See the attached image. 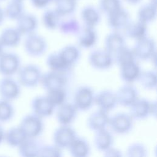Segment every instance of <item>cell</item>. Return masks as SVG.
Masks as SVG:
<instances>
[{
  "label": "cell",
  "instance_id": "obj_1",
  "mask_svg": "<svg viewBox=\"0 0 157 157\" xmlns=\"http://www.w3.org/2000/svg\"><path fill=\"white\" fill-rule=\"evenodd\" d=\"M17 74L18 82L21 86L33 88L40 84L42 72L37 65L28 64L23 66H21Z\"/></svg>",
  "mask_w": 157,
  "mask_h": 157
},
{
  "label": "cell",
  "instance_id": "obj_2",
  "mask_svg": "<svg viewBox=\"0 0 157 157\" xmlns=\"http://www.w3.org/2000/svg\"><path fill=\"white\" fill-rule=\"evenodd\" d=\"M23 48L28 55L31 57H40L47 52L48 44L43 36L34 33L26 36Z\"/></svg>",
  "mask_w": 157,
  "mask_h": 157
},
{
  "label": "cell",
  "instance_id": "obj_3",
  "mask_svg": "<svg viewBox=\"0 0 157 157\" xmlns=\"http://www.w3.org/2000/svg\"><path fill=\"white\" fill-rule=\"evenodd\" d=\"M134 120L128 113L119 112L109 117L108 126L111 132L118 135L128 134L133 128Z\"/></svg>",
  "mask_w": 157,
  "mask_h": 157
},
{
  "label": "cell",
  "instance_id": "obj_4",
  "mask_svg": "<svg viewBox=\"0 0 157 157\" xmlns=\"http://www.w3.org/2000/svg\"><path fill=\"white\" fill-rule=\"evenodd\" d=\"M19 126L27 138H37L42 134L44 128L42 118L33 113L24 116Z\"/></svg>",
  "mask_w": 157,
  "mask_h": 157
},
{
  "label": "cell",
  "instance_id": "obj_5",
  "mask_svg": "<svg viewBox=\"0 0 157 157\" xmlns=\"http://www.w3.org/2000/svg\"><path fill=\"white\" fill-rule=\"evenodd\" d=\"M94 92L91 87L80 86L74 93L72 103L78 111H87L94 104Z\"/></svg>",
  "mask_w": 157,
  "mask_h": 157
},
{
  "label": "cell",
  "instance_id": "obj_6",
  "mask_svg": "<svg viewBox=\"0 0 157 157\" xmlns=\"http://www.w3.org/2000/svg\"><path fill=\"white\" fill-rule=\"evenodd\" d=\"M132 50L137 60H151L156 56L155 41L153 39L147 36L136 40Z\"/></svg>",
  "mask_w": 157,
  "mask_h": 157
},
{
  "label": "cell",
  "instance_id": "obj_7",
  "mask_svg": "<svg viewBox=\"0 0 157 157\" xmlns=\"http://www.w3.org/2000/svg\"><path fill=\"white\" fill-rule=\"evenodd\" d=\"M21 67V59L14 52H3L0 55V74L3 77H12Z\"/></svg>",
  "mask_w": 157,
  "mask_h": 157
},
{
  "label": "cell",
  "instance_id": "obj_8",
  "mask_svg": "<svg viewBox=\"0 0 157 157\" xmlns=\"http://www.w3.org/2000/svg\"><path fill=\"white\" fill-rule=\"evenodd\" d=\"M90 65L94 69L104 71L110 69L114 63L113 55L105 49L91 51L88 57Z\"/></svg>",
  "mask_w": 157,
  "mask_h": 157
},
{
  "label": "cell",
  "instance_id": "obj_9",
  "mask_svg": "<svg viewBox=\"0 0 157 157\" xmlns=\"http://www.w3.org/2000/svg\"><path fill=\"white\" fill-rule=\"evenodd\" d=\"M67 82V74L54 71L42 73L40 84L46 91L64 88Z\"/></svg>",
  "mask_w": 157,
  "mask_h": 157
},
{
  "label": "cell",
  "instance_id": "obj_10",
  "mask_svg": "<svg viewBox=\"0 0 157 157\" xmlns=\"http://www.w3.org/2000/svg\"><path fill=\"white\" fill-rule=\"evenodd\" d=\"M21 85L12 77H3L0 79V97L1 99L13 101L20 96Z\"/></svg>",
  "mask_w": 157,
  "mask_h": 157
},
{
  "label": "cell",
  "instance_id": "obj_11",
  "mask_svg": "<svg viewBox=\"0 0 157 157\" xmlns=\"http://www.w3.org/2000/svg\"><path fill=\"white\" fill-rule=\"evenodd\" d=\"M77 136L75 131L69 125H61L53 132V144L61 150L67 149Z\"/></svg>",
  "mask_w": 157,
  "mask_h": 157
},
{
  "label": "cell",
  "instance_id": "obj_12",
  "mask_svg": "<svg viewBox=\"0 0 157 157\" xmlns=\"http://www.w3.org/2000/svg\"><path fill=\"white\" fill-rule=\"evenodd\" d=\"M115 93L118 105L129 107L139 97L137 88L131 83H126L120 86Z\"/></svg>",
  "mask_w": 157,
  "mask_h": 157
},
{
  "label": "cell",
  "instance_id": "obj_13",
  "mask_svg": "<svg viewBox=\"0 0 157 157\" xmlns=\"http://www.w3.org/2000/svg\"><path fill=\"white\" fill-rule=\"evenodd\" d=\"M31 108L33 113L42 118L50 117L55 110V107L46 96L33 98L31 102Z\"/></svg>",
  "mask_w": 157,
  "mask_h": 157
},
{
  "label": "cell",
  "instance_id": "obj_14",
  "mask_svg": "<svg viewBox=\"0 0 157 157\" xmlns=\"http://www.w3.org/2000/svg\"><path fill=\"white\" fill-rule=\"evenodd\" d=\"M107 17V25L112 31L123 30L131 21L129 12L122 7Z\"/></svg>",
  "mask_w": 157,
  "mask_h": 157
},
{
  "label": "cell",
  "instance_id": "obj_15",
  "mask_svg": "<svg viewBox=\"0 0 157 157\" xmlns=\"http://www.w3.org/2000/svg\"><path fill=\"white\" fill-rule=\"evenodd\" d=\"M94 104L97 105L98 109L107 112L113 110L118 105L115 93L110 90L99 91L95 94Z\"/></svg>",
  "mask_w": 157,
  "mask_h": 157
},
{
  "label": "cell",
  "instance_id": "obj_16",
  "mask_svg": "<svg viewBox=\"0 0 157 157\" xmlns=\"http://www.w3.org/2000/svg\"><path fill=\"white\" fill-rule=\"evenodd\" d=\"M56 108V118L60 125H70L75 121L78 110L73 103L65 102Z\"/></svg>",
  "mask_w": 157,
  "mask_h": 157
},
{
  "label": "cell",
  "instance_id": "obj_17",
  "mask_svg": "<svg viewBox=\"0 0 157 157\" xmlns=\"http://www.w3.org/2000/svg\"><path fill=\"white\" fill-rule=\"evenodd\" d=\"M15 27L22 36H28L36 33L38 27V20L33 14L25 12L16 20Z\"/></svg>",
  "mask_w": 157,
  "mask_h": 157
},
{
  "label": "cell",
  "instance_id": "obj_18",
  "mask_svg": "<svg viewBox=\"0 0 157 157\" xmlns=\"http://www.w3.org/2000/svg\"><path fill=\"white\" fill-rule=\"evenodd\" d=\"M151 102L145 98H138L129 107V113L134 120H142L150 115Z\"/></svg>",
  "mask_w": 157,
  "mask_h": 157
},
{
  "label": "cell",
  "instance_id": "obj_19",
  "mask_svg": "<svg viewBox=\"0 0 157 157\" xmlns=\"http://www.w3.org/2000/svg\"><path fill=\"white\" fill-rule=\"evenodd\" d=\"M109 117L108 112L98 109L91 113L88 117L87 127L94 132L107 128L109 124Z\"/></svg>",
  "mask_w": 157,
  "mask_h": 157
},
{
  "label": "cell",
  "instance_id": "obj_20",
  "mask_svg": "<svg viewBox=\"0 0 157 157\" xmlns=\"http://www.w3.org/2000/svg\"><path fill=\"white\" fill-rule=\"evenodd\" d=\"M76 36L78 45L85 49L92 48L98 40L97 33L94 28L84 26Z\"/></svg>",
  "mask_w": 157,
  "mask_h": 157
},
{
  "label": "cell",
  "instance_id": "obj_21",
  "mask_svg": "<svg viewBox=\"0 0 157 157\" xmlns=\"http://www.w3.org/2000/svg\"><path fill=\"white\" fill-rule=\"evenodd\" d=\"M126 44L124 36L119 31H112L107 34L104 39V49L112 55L126 46Z\"/></svg>",
  "mask_w": 157,
  "mask_h": 157
},
{
  "label": "cell",
  "instance_id": "obj_22",
  "mask_svg": "<svg viewBox=\"0 0 157 157\" xmlns=\"http://www.w3.org/2000/svg\"><path fill=\"white\" fill-rule=\"evenodd\" d=\"M123 30L126 37L135 41L147 36V25L138 20L130 21Z\"/></svg>",
  "mask_w": 157,
  "mask_h": 157
},
{
  "label": "cell",
  "instance_id": "obj_23",
  "mask_svg": "<svg viewBox=\"0 0 157 157\" xmlns=\"http://www.w3.org/2000/svg\"><path fill=\"white\" fill-rule=\"evenodd\" d=\"M114 139L112 132L107 129H102L95 132L93 137L94 147L99 151L104 152L113 146Z\"/></svg>",
  "mask_w": 157,
  "mask_h": 157
},
{
  "label": "cell",
  "instance_id": "obj_24",
  "mask_svg": "<svg viewBox=\"0 0 157 157\" xmlns=\"http://www.w3.org/2000/svg\"><path fill=\"white\" fill-rule=\"evenodd\" d=\"M120 67V77L125 83H132L137 81L141 69L137 61L124 64Z\"/></svg>",
  "mask_w": 157,
  "mask_h": 157
},
{
  "label": "cell",
  "instance_id": "obj_25",
  "mask_svg": "<svg viewBox=\"0 0 157 157\" xmlns=\"http://www.w3.org/2000/svg\"><path fill=\"white\" fill-rule=\"evenodd\" d=\"M21 34L16 27H7L1 31L0 41L4 48H14L21 42Z\"/></svg>",
  "mask_w": 157,
  "mask_h": 157
},
{
  "label": "cell",
  "instance_id": "obj_26",
  "mask_svg": "<svg viewBox=\"0 0 157 157\" xmlns=\"http://www.w3.org/2000/svg\"><path fill=\"white\" fill-rule=\"evenodd\" d=\"M80 17L85 26L94 28L101 21V12L94 6L88 5L82 8Z\"/></svg>",
  "mask_w": 157,
  "mask_h": 157
},
{
  "label": "cell",
  "instance_id": "obj_27",
  "mask_svg": "<svg viewBox=\"0 0 157 157\" xmlns=\"http://www.w3.org/2000/svg\"><path fill=\"white\" fill-rule=\"evenodd\" d=\"M42 145L37 138H26L18 147V153L23 157L39 156Z\"/></svg>",
  "mask_w": 157,
  "mask_h": 157
},
{
  "label": "cell",
  "instance_id": "obj_28",
  "mask_svg": "<svg viewBox=\"0 0 157 157\" xmlns=\"http://www.w3.org/2000/svg\"><path fill=\"white\" fill-rule=\"evenodd\" d=\"M72 156L86 157L90 155L91 148L87 140L77 136L67 148Z\"/></svg>",
  "mask_w": 157,
  "mask_h": 157
},
{
  "label": "cell",
  "instance_id": "obj_29",
  "mask_svg": "<svg viewBox=\"0 0 157 157\" xmlns=\"http://www.w3.org/2000/svg\"><path fill=\"white\" fill-rule=\"evenodd\" d=\"M46 64L50 71L67 74L71 69L63 59L58 52L50 53L46 58Z\"/></svg>",
  "mask_w": 157,
  "mask_h": 157
},
{
  "label": "cell",
  "instance_id": "obj_30",
  "mask_svg": "<svg viewBox=\"0 0 157 157\" xmlns=\"http://www.w3.org/2000/svg\"><path fill=\"white\" fill-rule=\"evenodd\" d=\"M27 138L25 134L18 126H13L6 131L4 141L13 148H18Z\"/></svg>",
  "mask_w": 157,
  "mask_h": 157
},
{
  "label": "cell",
  "instance_id": "obj_31",
  "mask_svg": "<svg viewBox=\"0 0 157 157\" xmlns=\"http://www.w3.org/2000/svg\"><path fill=\"white\" fill-rule=\"evenodd\" d=\"M64 62L70 67L77 63L81 56V52L76 45H67L58 51Z\"/></svg>",
  "mask_w": 157,
  "mask_h": 157
},
{
  "label": "cell",
  "instance_id": "obj_32",
  "mask_svg": "<svg viewBox=\"0 0 157 157\" xmlns=\"http://www.w3.org/2000/svg\"><path fill=\"white\" fill-rule=\"evenodd\" d=\"M137 17L138 20L147 25L153 22L156 17V5L151 2L143 4L139 9Z\"/></svg>",
  "mask_w": 157,
  "mask_h": 157
},
{
  "label": "cell",
  "instance_id": "obj_33",
  "mask_svg": "<svg viewBox=\"0 0 157 157\" xmlns=\"http://www.w3.org/2000/svg\"><path fill=\"white\" fill-rule=\"evenodd\" d=\"M4 10L6 18L16 21L25 13L23 0H11L6 5Z\"/></svg>",
  "mask_w": 157,
  "mask_h": 157
},
{
  "label": "cell",
  "instance_id": "obj_34",
  "mask_svg": "<svg viewBox=\"0 0 157 157\" xmlns=\"http://www.w3.org/2000/svg\"><path fill=\"white\" fill-rule=\"evenodd\" d=\"M61 18L62 17L55 9H48L42 15V22L44 26L47 29L54 30L58 29Z\"/></svg>",
  "mask_w": 157,
  "mask_h": 157
},
{
  "label": "cell",
  "instance_id": "obj_35",
  "mask_svg": "<svg viewBox=\"0 0 157 157\" xmlns=\"http://www.w3.org/2000/svg\"><path fill=\"white\" fill-rule=\"evenodd\" d=\"M137 81L145 90H155L156 88V72L153 70L141 71Z\"/></svg>",
  "mask_w": 157,
  "mask_h": 157
},
{
  "label": "cell",
  "instance_id": "obj_36",
  "mask_svg": "<svg viewBox=\"0 0 157 157\" xmlns=\"http://www.w3.org/2000/svg\"><path fill=\"white\" fill-rule=\"evenodd\" d=\"M113 61L119 67L127 63L137 61L132 48L126 45L120 49L113 55Z\"/></svg>",
  "mask_w": 157,
  "mask_h": 157
},
{
  "label": "cell",
  "instance_id": "obj_37",
  "mask_svg": "<svg viewBox=\"0 0 157 157\" xmlns=\"http://www.w3.org/2000/svg\"><path fill=\"white\" fill-rule=\"evenodd\" d=\"M79 21L75 18L61 20L58 29L64 35H77L81 29Z\"/></svg>",
  "mask_w": 157,
  "mask_h": 157
},
{
  "label": "cell",
  "instance_id": "obj_38",
  "mask_svg": "<svg viewBox=\"0 0 157 157\" xmlns=\"http://www.w3.org/2000/svg\"><path fill=\"white\" fill-rule=\"evenodd\" d=\"M55 10L61 17L71 15L75 10L77 0H56Z\"/></svg>",
  "mask_w": 157,
  "mask_h": 157
},
{
  "label": "cell",
  "instance_id": "obj_39",
  "mask_svg": "<svg viewBox=\"0 0 157 157\" xmlns=\"http://www.w3.org/2000/svg\"><path fill=\"white\" fill-rule=\"evenodd\" d=\"M15 108L11 101L0 99V123L10 121L14 117Z\"/></svg>",
  "mask_w": 157,
  "mask_h": 157
},
{
  "label": "cell",
  "instance_id": "obj_40",
  "mask_svg": "<svg viewBox=\"0 0 157 157\" xmlns=\"http://www.w3.org/2000/svg\"><path fill=\"white\" fill-rule=\"evenodd\" d=\"M45 96L55 108L66 102L67 93L64 88L48 91Z\"/></svg>",
  "mask_w": 157,
  "mask_h": 157
},
{
  "label": "cell",
  "instance_id": "obj_41",
  "mask_svg": "<svg viewBox=\"0 0 157 157\" xmlns=\"http://www.w3.org/2000/svg\"><path fill=\"white\" fill-rule=\"evenodd\" d=\"M126 155L128 157H146L148 155V150L144 144L134 142L128 147Z\"/></svg>",
  "mask_w": 157,
  "mask_h": 157
},
{
  "label": "cell",
  "instance_id": "obj_42",
  "mask_svg": "<svg viewBox=\"0 0 157 157\" xmlns=\"http://www.w3.org/2000/svg\"><path fill=\"white\" fill-rule=\"evenodd\" d=\"M99 10L106 15L121 7V0H99Z\"/></svg>",
  "mask_w": 157,
  "mask_h": 157
},
{
  "label": "cell",
  "instance_id": "obj_43",
  "mask_svg": "<svg viewBox=\"0 0 157 157\" xmlns=\"http://www.w3.org/2000/svg\"><path fill=\"white\" fill-rule=\"evenodd\" d=\"M62 156V150L55 144L42 145L39 153V156L60 157Z\"/></svg>",
  "mask_w": 157,
  "mask_h": 157
},
{
  "label": "cell",
  "instance_id": "obj_44",
  "mask_svg": "<svg viewBox=\"0 0 157 157\" xmlns=\"http://www.w3.org/2000/svg\"><path fill=\"white\" fill-rule=\"evenodd\" d=\"M103 153L104 156L106 157H121L123 156L122 152L119 149L115 148L113 146Z\"/></svg>",
  "mask_w": 157,
  "mask_h": 157
},
{
  "label": "cell",
  "instance_id": "obj_45",
  "mask_svg": "<svg viewBox=\"0 0 157 157\" xmlns=\"http://www.w3.org/2000/svg\"><path fill=\"white\" fill-rule=\"evenodd\" d=\"M31 2L34 7L42 9L47 7L52 2V0H31Z\"/></svg>",
  "mask_w": 157,
  "mask_h": 157
},
{
  "label": "cell",
  "instance_id": "obj_46",
  "mask_svg": "<svg viewBox=\"0 0 157 157\" xmlns=\"http://www.w3.org/2000/svg\"><path fill=\"white\" fill-rule=\"evenodd\" d=\"M156 113V102L152 101L151 102L150 105V115L154 116L155 117Z\"/></svg>",
  "mask_w": 157,
  "mask_h": 157
},
{
  "label": "cell",
  "instance_id": "obj_47",
  "mask_svg": "<svg viewBox=\"0 0 157 157\" xmlns=\"http://www.w3.org/2000/svg\"><path fill=\"white\" fill-rule=\"evenodd\" d=\"M5 134H6V131L4 128L2 126L1 123H0V145L4 141Z\"/></svg>",
  "mask_w": 157,
  "mask_h": 157
},
{
  "label": "cell",
  "instance_id": "obj_48",
  "mask_svg": "<svg viewBox=\"0 0 157 157\" xmlns=\"http://www.w3.org/2000/svg\"><path fill=\"white\" fill-rule=\"evenodd\" d=\"M5 18H6V15H5L4 10L0 6V26L3 24L5 20Z\"/></svg>",
  "mask_w": 157,
  "mask_h": 157
},
{
  "label": "cell",
  "instance_id": "obj_49",
  "mask_svg": "<svg viewBox=\"0 0 157 157\" xmlns=\"http://www.w3.org/2000/svg\"><path fill=\"white\" fill-rule=\"evenodd\" d=\"M127 3L131 5H136L139 4L142 0H124Z\"/></svg>",
  "mask_w": 157,
  "mask_h": 157
},
{
  "label": "cell",
  "instance_id": "obj_50",
  "mask_svg": "<svg viewBox=\"0 0 157 157\" xmlns=\"http://www.w3.org/2000/svg\"><path fill=\"white\" fill-rule=\"evenodd\" d=\"M4 47L3 46V45L2 44V43L0 41V55L4 52Z\"/></svg>",
  "mask_w": 157,
  "mask_h": 157
},
{
  "label": "cell",
  "instance_id": "obj_51",
  "mask_svg": "<svg viewBox=\"0 0 157 157\" xmlns=\"http://www.w3.org/2000/svg\"><path fill=\"white\" fill-rule=\"evenodd\" d=\"M156 2H157V0H150V2H151L155 5H156Z\"/></svg>",
  "mask_w": 157,
  "mask_h": 157
},
{
  "label": "cell",
  "instance_id": "obj_52",
  "mask_svg": "<svg viewBox=\"0 0 157 157\" xmlns=\"http://www.w3.org/2000/svg\"><path fill=\"white\" fill-rule=\"evenodd\" d=\"M55 1H56V0H52V1H54V2H55Z\"/></svg>",
  "mask_w": 157,
  "mask_h": 157
},
{
  "label": "cell",
  "instance_id": "obj_53",
  "mask_svg": "<svg viewBox=\"0 0 157 157\" xmlns=\"http://www.w3.org/2000/svg\"><path fill=\"white\" fill-rule=\"evenodd\" d=\"M4 1V0H0V1Z\"/></svg>",
  "mask_w": 157,
  "mask_h": 157
}]
</instances>
